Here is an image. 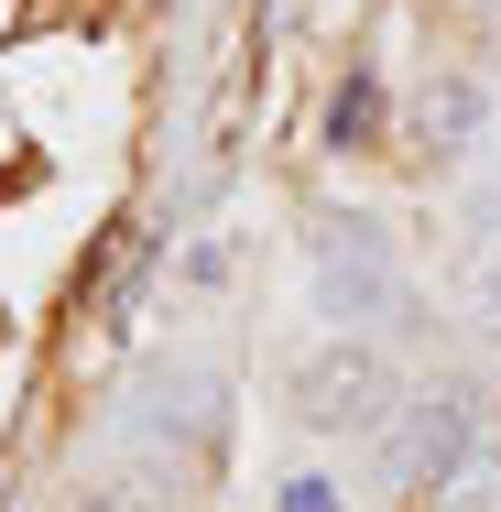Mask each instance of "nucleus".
<instances>
[{"instance_id": "3", "label": "nucleus", "mask_w": 501, "mask_h": 512, "mask_svg": "<svg viewBox=\"0 0 501 512\" xmlns=\"http://www.w3.org/2000/svg\"><path fill=\"white\" fill-rule=\"evenodd\" d=\"M491 436H480V393L469 382H425V393H403V414L382 425V469H393L403 491L425 502L447 469H469Z\"/></svg>"}, {"instance_id": "9", "label": "nucleus", "mask_w": 501, "mask_h": 512, "mask_svg": "<svg viewBox=\"0 0 501 512\" xmlns=\"http://www.w3.org/2000/svg\"><path fill=\"white\" fill-rule=\"evenodd\" d=\"M284 512H327V491H316V480H305V491H284Z\"/></svg>"}, {"instance_id": "8", "label": "nucleus", "mask_w": 501, "mask_h": 512, "mask_svg": "<svg viewBox=\"0 0 501 512\" xmlns=\"http://www.w3.org/2000/svg\"><path fill=\"white\" fill-rule=\"evenodd\" d=\"M469 218H480V229H501V175H480V197H469Z\"/></svg>"}, {"instance_id": "2", "label": "nucleus", "mask_w": 501, "mask_h": 512, "mask_svg": "<svg viewBox=\"0 0 501 512\" xmlns=\"http://www.w3.org/2000/svg\"><path fill=\"white\" fill-rule=\"evenodd\" d=\"M295 414L316 436H349V425L382 436L403 414V382H393V360H382V338H338V327H327V338L295 360Z\"/></svg>"}, {"instance_id": "4", "label": "nucleus", "mask_w": 501, "mask_h": 512, "mask_svg": "<svg viewBox=\"0 0 501 512\" xmlns=\"http://www.w3.org/2000/svg\"><path fill=\"white\" fill-rule=\"evenodd\" d=\"M120 425H131L142 447L207 458V447H218V425H229V382H218L207 360H142V382H131Z\"/></svg>"}, {"instance_id": "1", "label": "nucleus", "mask_w": 501, "mask_h": 512, "mask_svg": "<svg viewBox=\"0 0 501 512\" xmlns=\"http://www.w3.org/2000/svg\"><path fill=\"white\" fill-rule=\"evenodd\" d=\"M305 240H316V251H305V284H316V316H327L338 338L403 327V273H393V251H382L371 218H316Z\"/></svg>"}, {"instance_id": "7", "label": "nucleus", "mask_w": 501, "mask_h": 512, "mask_svg": "<svg viewBox=\"0 0 501 512\" xmlns=\"http://www.w3.org/2000/svg\"><path fill=\"white\" fill-rule=\"evenodd\" d=\"M66 512H142V491H77Z\"/></svg>"}, {"instance_id": "6", "label": "nucleus", "mask_w": 501, "mask_h": 512, "mask_svg": "<svg viewBox=\"0 0 501 512\" xmlns=\"http://www.w3.org/2000/svg\"><path fill=\"white\" fill-rule=\"evenodd\" d=\"M425 512H501V447H480L469 469H447V480L425 491Z\"/></svg>"}, {"instance_id": "5", "label": "nucleus", "mask_w": 501, "mask_h": 512, "mask_svg": "<svg viewBox=\"0 0 501 512\" xmlns=\"http://www.w3.org/2000/svg\"><path fill=\"white\" fill-rule=\"evenodd\" d=\"M480 120H491L480 77H425V88H414V142H425L436 164H458V153L480 142Z\"/></svg>"}, {"instance_id": "10", "label": "nucleus", "mask_w": 501, "mask_h": 512, "mask_svg": "<svg viewBox=\"0 0 501 512\" xmlns=\"http://www.w3.org/2000/svg\"><path fill=\"white\" fill-rule=\"evenodd\" d=\"M480 306H491V327H501V262H491V273H480Z\"/></svg>"}]
</instances>
